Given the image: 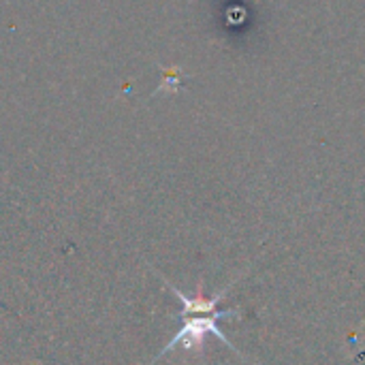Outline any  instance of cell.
Here are the masks:
<instances>
[{
    "label": "cell",
    "mask_w": 365,
    "mask_h": 365,
    "mask_svg": "<svg viewBox=\"0 0 365 365\" xmlns=\"http://www.w3.org/2000/svg\"><path fill=\"white\" fill-rule=\"evenodd\" d=\"M165 75H167V77H165L163 86L158 88V92H160V90H173V86H175V83H178V79H180L175 68H165Z\"/></svg>",
    "instance_id": "3"
},
{
    "label": "cell",
    "mask_w": 365,
    "mask_h": 365,
    "mask_svg": "<svg viewBox=\"0 0 365 365\" xmlns=\"http://www.w3.org/2000/svg\"><path fill=\"white\" fill-rule=\"evenodd\" d=\"M160 278H163V276H160ZM163 280H165V278H163ZM235 282H237V280L229 282V287L220 289L216 295L205 297V295H203V282L197 284L195 295H186V293H182L178 287H173L169 280H165V284L171 289V293H173V295L180 299V304H182V317H190V314H214V312H218V304L229 295V291L235 287Z\"/></svg>",
    "instance_id": "2"
},
{
    "label": "cell",
    "mask_w": 365,
    "mask_h": 365,
    "mask_svg": "<svg viewBox=\"0 0 365 365\" xmlns=\"http://www.w3.org/2000/svg\"><path fill=\"white\" fill-rule=\"evenodd\" d=\"M240 314V310L237 308H233V310H218V312H214V314H190V317H184V323H182V327L178 329V334L167 342V346L156 355V359H154V364L160 359V357H165L167 353H171L175 346H182L186 353H201L203 351V346H205V340L207 338H218L220 342H225L235 355H240L242 357V353L237 351V346L220 331V327H218V321L220 319H231V317H237ZM244 359V357H242Z\"/></svg>",
    "instance_id": "1"
}]
</instances>
